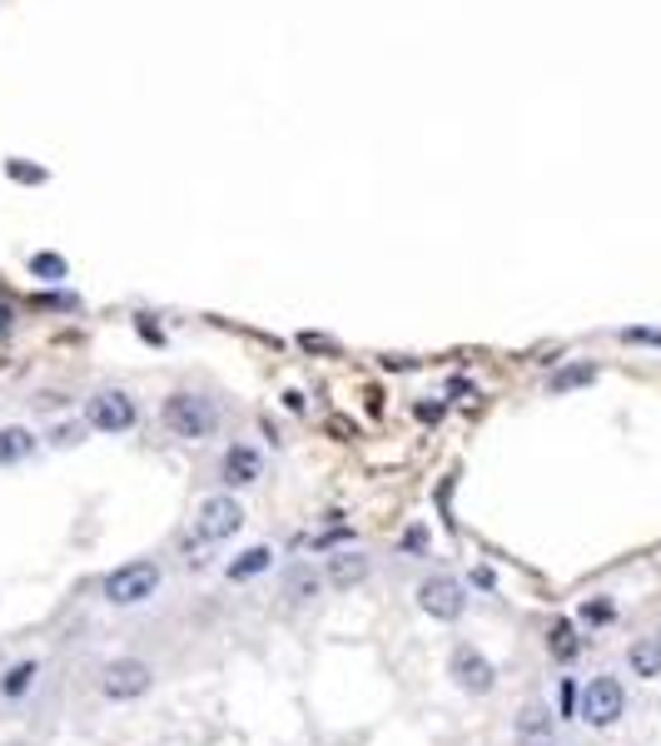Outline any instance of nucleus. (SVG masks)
Returning a JSON list of instances; mask_svg holds the SVG:
<instances>
[{
	"label": "nucleus",
	"instance_id": "6",
	"mask_svg": "<svg viewBox=\"0 0 661 746\" xmlns=\"http://www.w3.org/2000/svg\"><path fill=\"white\" fill-rule=\"evenodd\" d=\"M418 607L433 617V622H457L467 612V588L447 572H433V578L418 582Z\"/></svg>",
	"mask_w": 661,
	"mask_h": 746
},
{
	"label": "nucleus",
	"instance_id": "5",
	"mask_svg": "<svg viewBox=\"0 0 661 746\" xmlns=\"http://www.w3.org/2000/svg\"><path fill=\"white\" fill-rule=\"evenodd\" d=\"M135 399L125 389H100L90 403H85V423H90L95 433H130L135 429Z\"/></svg>",
	"mask_w": 661,
	"mask_h": 746
},
{
	"label": "nucleus",
	"instance_id": "10",
	"mask_svg": "<svg viewBox=\"0 0 661 746\" xmlns=\"http://www.w3.org/2000/svg\"><path fill=\"white\" fill-rule=\"evenodd\" d=\"M627 667H632V677L657 681L661 677V637H637V642L627 647Z\"/></svg>",
	"mask_w": 661,
	"mask_h": 746
},
{
	"label": "nucleus",
	"instance_id": "8",
	"mask_svg": "<svg viewBox=\"0 0 661 746\" xmlns=\"http://www.w3.org/2000/svg\"><path fill=\"white\" fill-rule=\"evenodd\" d=\"M239 528H244V508L234 503L229 493H215V498H205V503L195 508V538L199 542H224V538H234Z\"/></svg>",
	"mask_w": 661,
	"mask_h": 746
},
{
	"label": "nucleus",
	"instance_id": "4",
	"mask_svg": "<svg viewBox=\"0 0 661 746\" xmlns=\"http://www.w3.org/2000/svg\"><path fill=\"white\" fill-rule=\"evenodd\" d=\"M155 687V667L140 662V657H115V662L100 667V691L110 701H135Z\"/></svg>",
	"mask_w": 661,
	"mask_h": 746
},
{
	"label": "nucleus",
	"instance_id": "20",
	"mask_svg": "<svg viewBox=\"0 0 661 746\" xmlns=\"http://www.w3.org/2000/svg\"><path fill=\"white\" fill-rule=\"evenodd\" d=\"M10 179H20V185H40V179H46V169L40 165H26V159H10Z\"/></svg>",
	"mask_w": 661,
	"mask_h": 746
},
{
	"label": "nucleus",
	"instance_id": "2",
	"mask_svg": "<svg viewBox=\"0 0 661 746\" xmlns=\"http://www.w3.org/2000/svg\"><path fill=\"white\" fill-rule=\"evenodd\" d=\"M578 717L588 722L592 732H606V727H616V722L627 717V687L616 677H592L588 687L578 691Z\"/></svg>",
	"mask_w": 661,
	"mask_h": 746
},
{
	"label": "nucleus",
	"instance_id": "12",
	"mask_svg": "<svg viewBox=\"0 0 661 746\" xmlns=\"http://www.w3.org/2000/svg\"><path fill=\"white\" fill-rule=\"evenodd\" d=\"M30 453H36V433L20 429V423H6V429H0V468H6V463H26Z\"/></svg>",
	"mask_w": 661,
	"mask_h": 746
},
{
	"label": "nucleus",
	"instance_id": "7",
	"mask_svg": "<svg viewBox=\"0 0 661 746\" xmlns=\"http://www.w3.org/2000/svg\"><path fill=\"white\" fill-rule=\"evenodd\" d=\"M447 677H453L457 691H467V697H487V691L497 687V667L467 642L453 647V657H447Z\"/></svg>",
	"mask_w": 661,
	"mask_h": 746
},
{
	"label": "nucleus",
	"instance_id": "3",
	"mask_svg": "<svg viewBox=\"0 0 661 746\" xmlns=\"http://www.w3.org/2000/svg\"><path fill=\"white\" fill-rule=\"evenodd\" d=\"M159 582H165V572H159V562H125V568H115L110 578H105V602L110 607H140L149 597L159 592Z\"/></svg>",
	"mask_w": 661,
	"mask_h": 746
},
{
	"label": "nucleus",
	"instance_id": "24",
	"mask_svg": "<svg viewBox=\"0 0 661 746\" xmlns=\"http://www.w3.org/2000/svg\"><path fill=\"white\" fill-rule=\"evenodd\" d=\"M0 334H10V304H0Z\"/></svg>",
	"mask_w": 661,
	"mask_h": 746
},
{
	"label": "nucleus",
	"instance_id": "21",
	"mask_svg": "<svg viewBox=\"0 0 661 746\" xmlns=\"http://www.w3.org/2000/svg\"><path fill=\"white\" fill-rule=\"evenodd\" d=\"M85 429H90V423H60V429H56V443H60V448L80 443V439H85Z\"/></svg>",
	"mask_w": 661,
	"mask_h": 746
},
{
	"label": "nucleus",
	"instance_id": "22",
	"mask_svg": "<svg viewBox=\"0 0 661 746\" xmlns=\"http://www.w3.org/2000/svg\"><path fill=\"white\" fill-rule=\"evenodd\" d=\"M627 344H661V334H657V328H627Z\"/></svg>",
	"mask_w": 661,
	"mask_h": 746
},
{
	"label": "nucleus",
	"instance_id": "9",
	"mask_svg": "<svg viewBox=\"0 0 661 746\" xmlns=\"http://www.w3.org/2000/svg\"><path fill=\"white\" fill-rule=\"evenodd\" d=\"M219 478L229 488H254L264 478V458L254 453L249 443H229V448H224V458H219Z\"/></svg>",
	"mask_w": 661,
	"mask_h": 746
},
{
	"label": "nucleus",
	"instance_id": "15",
	"mask_svg": "<svg viewBox=\"0 0 661 746\" xmlns=\"http://www.w3.org/2000/svg\"><path fill=\"white\" fill-rule=\"evenodd\" d=\"M318 588H324V578H318L308 562H298L289 578H284V592H289L294 602H308V597H318Z\"/></svg>",
	"mask_w": 661,
	"mask_h": 746
},
{
	"label": "nucleus",
	"instance_id": "19",
	"mask_svg": "<svg viewBox=\"0 0 661 746\" xmlns=\"http://www.w3.org/2000/svg\"><path fill=\"white\" fill-rule=\"evenodd\" d=\"M596 379V369L592 364H578V369H562L558 379H552V393H568V389H578V383H592Z\"/></svg>",
	"mask_w": 661,
	"mask_h": 746
},
{
	"label": "nucleus",
	"instance_id": "17",
	"mask_svg": "<svg viewBox=\"0 0 661 746\" xmlns=\"http://www.w3.org/2000/svg\"><path fill=\"white\" fill-rule=\"evenodd\" d=\"M274 562V552L269 548H249V552H239V558L229 562V578H259L264 568Z\"/></svg>",
	"mask_w": 661,
	"mask_h": 746
},
{
	"label": "nucleus",
	"instance_id": "23",
	"mask_svg": "<svg viewBox=\"0 0 661 746\" xmlns=\"http://www.w3.org/2000/svg\"><path fill=\"white\" fill-rule=\"evenodd\" d=\"M582 617H592V622H606V617H612V602H588V607H582Z\"/></svg>",
	"mask_w": 661,
	"mask_h": 746
},
{
	"label": "nucleus",
	"instance_id": "1",
	"mask_svg": "<svg viewBox=\"0 0 661 746\" xmlns=\"http://www.w3.org/2000/svg\"><path fill=\"white\" fill-rule=\"evenodd\" d=\"M159 419H165V429L175 433V439H189V443L209 439V433L219 429V409L209 399H199V393H189V389L169 393L165 409H159Z\"/></svg>",
	"mask_w": 661,
	"mask_h": 746
},
{
	"label": "nucleus",
	"instance_id": "16",
	"mask_svg": "<svg viewBox=\"0 0 661 746\" xmlns=\"http://www.w3.org/2000/svg\"><path fill=\"white\" fill-rule=\"evenodd\" d=\"M547 647H552V657H558V662H572V657H578V627L572 622H552V632H547Z\"/></svg>",
	"mask_w": 661,
	"mask_h": 746
},
{
	"label": "nucleus",
	"instance_id": "14",
	"mask_svg": "<svg viewBox=\"0 0 661 746\" xmlns=\"http://www.w3.org/2000/svg\"><path fill=\"white\" fill-rule=\"evenodd\" d=\"M36 677H40V662H16V667L6 671V677H0V697H6V701H20L30 687H36Z\"/></svg>",
	"mask_w": 661,
	"mask_h": 746
},
{
	"label": "nucleus",
	"instance_id": "11",
	"mask_svg": "<svg viewBox=\"0 0 661 746\" xmlns=\"http://www.w3.org/2000/svg\"><path fill=\"white\" fill-rule=\"evenodd\" d=\"M364 578H368L364 552H338V558H328V582H334V588H358Z\"/></svg>",
	"mask_w": 661,
	"mask_h": 746
},
{
	"label": "nucleus",
	"instance_id": "13",
	"mask_svg": "<svg viewBox=\"0 0 661 746\" xmlns=\"http://www.w3.org/2000/svg\"><path fill=\"white\" fill-rule=\"evenodd\" d=\"M517 737L527 746H558V737H552V717L542 707H527L517 722Z\"/></svg>",
	"mask_w": 661,
	"mask_h": 746
},
{
	"label": "nucleus",
	"instance_id": "18",
	"mask_svg": "<svg viewBox=\"0 0 661 746\" xmlns=\"http://www.w3.org/2000/svg\"><path fill=\"white\" fill-rule=\"evenodd\" d=\"M30 274L36 279H66V259L60 254H30Z\"/></svg>",
	"mask_w": 661,
	"mask_h": 746
}]
</instances>
